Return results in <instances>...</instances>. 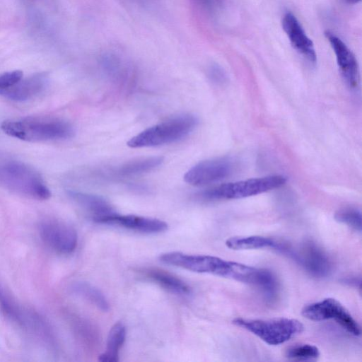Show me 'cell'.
Instances as JSON below:
<instances>
[{"instance_id": "7402d4cb", "label": "cell", "mask_w": 362, "mask_h": 362, "mask_svg": "<svg viewBox=\"0 0 362 362\" xmlns=\"http://www.w3.org/2000/svg\"><path fill=\"white\" fill-rule=\"evenodd\" d=\"M319 349L310 344H298L289 346L285 353L287 358L293 361H313L319 358Z\"/></svg>"}, {"instance_id": "6da1fadb", "label": "cell", "mask_w": 362, "mask_h": 362, "mask_svg": "<svg viewBox=\"0 0 362 362\" xmlns=\"http://www.w3.org/2000/svg\"><path fill=\"white\" fill-rule=\"evenodd\" d=\"M0 186L16 194L38 201L49 199L51 192L41 175L25 162L0 150Z\"/></svg>"}, {"instance_id": "9a60e30c", "label": "cell", "mask_w": 362, "mask_h": 362, "mask_svg": "<svg viewBox=\"0 0 362 362\" xmlns=\"http://www.w3.org/2000/svg\"><path fill=\"white\" fill-rule=\"evenodd\" d=\"M68 195L79 206L91 213L93 220L116 213L112 206L100 196L76 190H69Z\"/></svg>"}, {"instance_id": "d6986e66", "label": "cell", "mask_w": 362, "mask_h": 362, "mask_svg": "<svg viewBox=\"0 0 362 362\" xmlns=\"http://www.w3.org/2000/svg\"><path fill=\"white\" fill-rule=\"evenodd\" d=\"M278 240L262 235L233 236L226 241V245L233 250L272 248L275 250Z\"/></svg>"}, {"instance_id": "e0dca14e", "label": "cell", "mask_w": 362, "mask_h": 362, "mask_svg": "<svg viewBox=\"0 0 362 362\" xmlns=\"http://www.w3.org/2000/svg\"><path fill=\"white\" fill-rule=\"evenodd\" d=\"M145 276L162 288L178 295H189L190 287L182 279L173 274L158 269H147Z\"/></svg>"}, {"instance_id": "ba28073f", "label": "cell", "mask_w": 362, "mask_h": 362, "mask_svg": "<svg viewBox=\"0 0 362 362\" xmlns=\"http://www.w3.org/2000/svg\"><path fill=\"white\" fill-rule=\"evenodd\" d=\"M302 315L308 320L320 322L334 320L344 330L354 336L361 334V327L346 308L337 300L327 298L305 305Z\"/></svg>"}, {"instance_id": "7c38bea8", "label": "cell", "mask_w": 362, "mask_h": 362, "mask_svg": "<svg viewBox=\"0 0 362 362\" xmlns=\"http://www.w3.org/2000/svg\"><path fill=\"white\" fill-rule=\"evenodd\" d=\"M94 221L117 225L144 233H162L168 229V224L157 218L136 215H119L117 213L96 218Z\"/></svg>"}, {"instance_id": "3957f363", "label": "cell", "mask_w": 362, "mask_h": 362, "mask_svg": "<svg viewBox=\"0 0 362 362\" xmlns=\"http://www.w3.org/2000/svg\"><path fill=\"white\" fill-rule=\"evenodd\" d=\"M197 124L198 119L194 115H180L141 132L127 145L131 148H143L174 143L187 136Z\"/></svg>"}, {"instance_id": "d4e9b609", "label": "cell", "mask_w": 362, "mask_h": 362, "mask_svg": "<svg viewBox=\"0 0 362 362\" xmlns=\"http://www.w3.org/2000/svg\"><path fill=\"white\" fill-rule=\"evenodd\" d=\"M200 9L208 13L217 11L222 6L223 0H192Z\"/></svg>"}, {"instance_id": "52a82bcc", "label": "cell", "mask_w": 362, "mask_h": 362, "mask_svg": "<svg viewBox=\"0 0 362 362\" xmlns=\"http://www.w3.org/2000/svg\"><path fill=\"white\" fill-rule=\"evenodd\" d=\"M160 262L197 272L210 274L228 279L232 261H228L218 257L204 255H187L179 252H170L162 254L159 257Z\"/></svg>"}, {"instance_id": "ffe728a7", "label": "cell", "mask_w": 362, "mask_h": 362, "mask_svg": "<svg viewBox=\"0 0 362 362\" xmlns=\"http://www.w3.org/2000/svg\"><path fill=\"white\" fill-rule=\"evenodd\" d=\"M163 160L162 156H151L133 160L122 165L118 168L117 173L122 176H130L149 172L160 166Z\"/></svg>"}, {"instance_id": "8fae6325", "label": "cell", "mask_w": 362, "mask_h": 362, "mask_svg": "<svg viewBox=\"0 0 362 362\" xmlns=\"http://www.w3.org/2000/svg\"><path fill=\"white\" fill-rule=\"evenodd\" d=\"M325 36L336 56L337 63L346 84L351 89L359 85V71L356 59L346 45L337 36L327 31Z\"/></svg>"}, {"instance_id": "2e32d148", "label": "cell", "mask_w": 362, "mask_h": 362, "mask_svg": "<svg viewBox=\"0 0 362 362\" xmlns=\"http://www.w3.org/2000/svg\"><path fill=\"white\" fill-rule=\"evenodd\" d=\"M0 310L11 320L22 327H43V322L35 315L23 312L0 286Z\"/></svg>"}, {"instance_id": "4316f807", "label": "cell", "mask_w": 362, "mask_h": 362, "mask_svg": "<svg viewBox=\"0 0 362 362\" xmlns=\"http://www.w3.org/2000/svg\"><path fill=\"white\" fill-rule=\"evenodd\" d=\"M344 282L351 286H354L361 288V278L360 277H348L344 279Z\"/></svg>"}, {"instance_id": "44dd1931", "label": "cell", "mask_w": 362, "mask_h": 362, "mask_svg": "<svg viewBox=\"0 0 362 362\" xmlns=\"http://www.w3.org/2000/svg\"><path fill=\"white\" fill-rule=\"evenodd\" d=\"M73 291L85 298L98 309L106 312L109 303L103 293L97 288L86 282H77L72 286Z\"/></svg>"}, {"instance_id": "9c48e42d", "label": "cell", "mask_w": 362, "mask_h": 362, "mask_svg": "<svg viewBox=\"0 0 362 362\" xmlns=\"http://www.w3.org/2000/svg\"><path fill=\"white\" fill-rule=\"evenodd\" d=\"M235 161L228 157L203 160L188 170L184 180L193 186L213 184L229 177L235 170Z\"/></svg>"}, {"instance_id": "484cf974", "label": "cell", "mask_w": 362, "mask_h": 362, "mask_svg": "<svg viewBox=\"0 0 362 362\" xmlns=\"http://www.w3.org/2000/svg\"><path fill=\"white\" fill-rule=\"evenodd\" d=\"M209 78L214 83H220L225 81L226 75L221 68L216 64L211 66L208 70Z\"/></svg>"}, {"instance_id": "5bb4252c", "label": "cell", "mask_w": 362, "mask_h": 362, "mask_svg": "<svg viewBox=\"0 0 362 362\" xmlns=\"http://www.w3.org/2000/svg\"><path fill=\"white\" fill-rule=\"evenodd\" d=\"M47 83V76L45 74H36L0 90V95L11 100L25 101L39 94Z\"/></svg>"}, {"instance_id": "ac0fdd59", "label": "cell", "mask_w": 362, "mask_h": 362, "mask_svg": "<svg viewBox=\"0 0 362 362\" xmlns=\"http://www.w3.org/2000/svg\"><path fill=\"white\" fill-rule=\"evenodd\" d=\"M126 339V327L122 322L115 323L110 329L103 353L98 356L101 362H117L119 352Z\"/></svg>"}, {"instance_id": "603a6c76", "label": "cell", "mask_w": 362, "mask_h": 362, "mask_svg": "<svg viewBox=\"0 0 362 362\" xmlns=\"http://www.w3.org/2000/svg\"><path fill=\"white\" fill-rule=\"evenodd\" d=\"M334 218L355 231L361 233V212L359 209L353 206L341 208L335 213Z\"/></svg>"}, {"instance_id": "4fadbf2b", "label": "cell", "mask_w": 362, "mask_h": 362, "mask_svg": "<svg viewBox=\"0 0 362 362\" xmlns=\"http://www.w3.org/2000/svg\"><path fill=\"white\" fill-rule=\"evenodd\" d=\"M281 24L293 48L310 63H316L314 45L296 16L291 12H286L282 18Z\"/></svg>"}, {"instance_id": "cb8c5ba5", "label": "cell", "mask_w": 362, "mask_h": 362, "mask_svg": "<svg viewBox=\"0 0 362 362\" xmlns=\"http://www.w3.org/2000/svg\"><path fill=\"white\" fill-rule=\"evenodd\" d=\"M23 78V72L14 70L5 72L0 75V90L14 85Z\"/></svg>"}, {"instance_id": "5b68a950", "label": "cell", "mask_w": 362, "mask_h": 362, "mask_svg": "<svg viewBox=\"0 0 362 362\" xmlns=\"http://www.w3.org/2000/svg\"><path fill=\"white\" fill-rule=\"evenodd\" d=\"M286 177L269 175L225 183L202 192L198 197L204 200L236 199L262 194L283 186Z\"/></svg>"}, {"instance_id": "277c9868", "label": "cell", "mask_w": 362, "mask_h": 362, "mask_svg": "<svg viewBox=\"0 0 362 362\" xmlns=\"http://www.w3.org/2000/svg\"><path fill=\"white\" fill-rule=\"evenodd\" d=\"M233 323L259 337L269 345H279L300 334L303 325L298 320L287 317L247 319L236 317Z\"/></svg>"}, {"instance_id": "7a4b0ae2", "label": "cell", "mask_w": 362, "mask_h": 362, "mask_svg": "<svg viewBox=\"0 0 362 362\" xmlns=\"http://www.w3.org/2000/svg\"><path fill=\"white\" fill-rule=\"evenodd\" d=\"M1 129L11 137L29 142L65 140L73 137L75 132L69 122L47 116L6 119Z\"/></svg>"}, {"instance_id": "30bf717a", "label": "cell", "mask_w": 362, "mask_h": 362, "mask_svg": "<svg viewBox=\"0 0 362 362\" xmlns=\"http://www.w3.org/2000/svg\"><path fill=\"white\" fill-rule=\"evenodd\" d=\"M39 233L49 247L61 254H70L76 247L78 236L76 230L68 223L47 219L39 225Z\"/></svg>"}, {"instance_id": "8992f818", "label": "cell", "mask_w": 362, "mask_h": 362, "mask_svg": "<svg viewBox=\"0 0 362 362\" xmlns=\"http://www.w3.org/2000/svg\"><path fill=\"white\" fill-rule=\"evenodd\" d=\"M276 251L284 254L315 278L327 276L332 271V262L326 252L310 240L292 245L279 241Z\"/></svg>"}, {"instance_id": "83f0119b", "label": "cell", "mask_w": 362, "mask_h": 362, "mask_svg": "<svg viewBox=\"0 0 362 362\" xmlns=\"http://www.w3.org/2000/svg\"><path fill=\"white\" fill-rule=\"evenodd\" d=\"M346 1L351 4H356L358 1H360L361 0H346Z\"/></svg>"}]
</instances>
